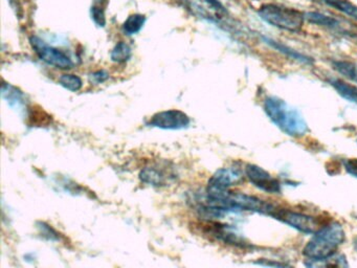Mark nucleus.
Wrapping results in <instances>:
<instances>
[{
	"label": "nucleus",
	"mask_w": 357,
	"mask_h": 268,
	"mask_svg": "<svg viewBox=\"0 0 357 268\" xmlns=\"http://www.w3.org/2000/svg\"><path fill=\"white\" fill-rule=\"evenodd\" d=\"M346 232L342 224L329 222L313 234L312 238L305 245L303 255L309 262L307 266H314L336 255L340 245L344 242Z\"/></svg>",
	"instance_id": "1"
},
{
	"label": "nucleus",
	"mask_w": 357,
	"mask_h": 268,
	"mask_svg": "<svg viewBox=\"0 0 357 268\" xmlns=\"http://www.w3.org/2000/svg\"><path fill=\"white\" fill-rule=\"evenodd\" d=\"M263 105L269 119L287 135L302 137L308 131V125L304 117L286 100L278 96H269L265 98Z\"/></svg>",
	"instance_id": "2"
},
{
	"label": "nucleus",
	"mask_w": 357,
	"mask_h": 268,
	"mask_svg": "<svg viewBox=\"0 0 357 268\" xmlns=\"http://www.w3.org/2000/svg\"><path fill=\"white\" fill-rule=\"evenodd\" d=\"M258 15L268 24L290 33L301 31L306 20L304 13L277 3L262 4L259 8Z\"/></svg>",
	"instance_id": "3"
},
{
	"label": "nucleus",
	"mask_w": 357,
	"mask_h": 268,
	"mask_svg": "<svg viewBox=\"0 0 357 268\" xmlns=\"http://www.w3.org/2000/svg\"><path fill=\"white\" fill-rule=\"evenodd\" d=\"M271 217L283 223L287 224L290 228L303 232V234H313L315 232L323 228L325 224L329 223V220L324 219V217H314L307 215L300 211H291L284 209L278 205Z\"/></svg>",
	"instance_id": "4"
},
{
	"label": "nucleus",
	"mask_w": 357,
	"mask_h": 268,
	"mask_svg": "<svg viewBox=\"0 0 357 268\" xmlns=\"http://www.w3.org/2000/svg\"><path fill=\"white\" fill-rule=\"evenodd\" d=\"M30 43L39 59L50 66L59 69H70L74 66V62L66 52L59 48L49 45L41 38L32 36L30 38Z\"/></svg>",
	"instance_id": "5"
},
{
	"label": "nucleus",
	"mask_w": 357,
	"mask_h": 268,
	"mask_svg": "<svg viewBox=\"0 0 357 268\" xmlns=\"http://www.w3.org/2000/svg\"><path fill=\"white\" fill-rule=\"evenodd\" d=\"M177 173L168 163H155L147 165L139 173L144 184L153 186H167L176 181Z\"/></svg>",
	"instance_id": "6"
},
{
	"label": "nucleus",
	"mask_w": 357,
	"mask_h": 268,
	"mask_svg": "<svg viewBox=\"0 0 357 268\" xmlns=\"http://www.w3.org/2000/svg\"><path fill=\"white\" fill-rule=\"evenodd\" d=\"M244 180V174L237 165L221 168L217 170L212 177L208 180L206 193H218L229 190L231 186L242 184Z\"/></svg>",
	"instance_id": "7"
},
{
	"label": "nucleus",
	"mask_w": 357,
	"mask_h": 268,
	"mask_svg": "<svg viewBox=\"0 0 357 268\" xmlns=\"http://www.w3.org/2000/svg\"><path fill=\"white\" fill-rule=\"evenodd\" d=\"M191 119L187 113L172 109V110L160 111L152 115L147 125L164 130H181L189 127Z\"/></svg>",
	"instance_id": "8"
},
{
	"label": "nucleus",
	"mask_w": 357,
	"mask_h": 268,
	"mask_svg": "<svg viewBox=\"0 0 357 268\" xmlns=\"http://www.w3.org/2000/svg\"><path fill=\"white\" fill-rule=\"evenodd\" d=\"M245 175L255 186L268 194H280L282 191L281 182L273 177L266 170L257 165H246Z\"/></svg>",
	"instance_id": "9"
},
{
	"label": "nucleus",
	"mask_w": 357,
	"mask_h": 268,
	"mask_svg": "<svg viewBox=\"0 0 357 268\" xmlns=\"http://www.w3.org/2000/svg\"><path fill=\"white\" fill-rule=\"evenodd\" d=\"M210 234L218 240L222 241L225 244L234 245V246L241 247V248L250 246V243L246 242L243 237L240 236L231 226L225 225V224H211Z\"/></svg>",
	"instance_id": "10"
},
{
	"label": "nucleus",
	"mask_w": 357,
	"mask_h": 268,
	"mask_svg": "<svg viewBox=\"0 0 357 268\" xmlns=\"http://www.w3.org/2000/svg\"><path fill=\"white\" fill-rule=\"evenodd\" d=\"M304 14L305 19L312 24L325 27V29H330V31H340V34L346 31L344 24L334 17L328 16V15L319 12H307Z\"/></svg>",
	"instance_id": "11"
},
{
	"label": "nucleus",
	"mask_w": 357,
	"mask_h": 268,
	"mask_svg": "<svg viewBox=\"0 0 357 268\" xmlns=\"http://www.w3.org/2000/svg\"><path fill=\"white\" fill-rule=\"evenodd\" d=\"M1 94L10 107L18 111H24L26 108V96L20 88L9 83H3Z\"/></svg>",
	"instance_id": "12"
},
{
	"label": "nucleus",
	"mask_w": 357,
	"mask_h": 268,
	"mask_svg": "<svg viewBox=\"0 0 357 268\" xmlns=\"http://www.w3.org/2000/svg\"><path fill=\"white\" fill-rule=\"evenodd\" d=\"M261 39L263 40L264 43L267 45L271 46L273 50H278L281 54H285L288 58L294 59V60L298 61V62L304 63V64H312L313 60L309 57L305 56V54H301L298 50H292L289 46L285 45V44L281 43V42L275 41V40L271 39V38L265 37L262 36Z\"/></svg>",
	"instance_id": "13"
},
{
	"label": "nucleus",
	"mask_w": 357,
	"mask_h": 268,
	"mask_svg": "<svg viewBox=\"0 0 357 268\" xmlns=\"http://www.w3.org/2000/svg\"><path fill=\"white\" fill-rule=\"evenodd\" d=\"M328 83H329L344 100L357 104V86L348 83V82L344 81V80L338 79V77H331V79L328 80Z\"/></svg>",
	"instance_id": "14"
},
{
	"label": "nucleus",
	"mask_w": 357,
	"mask_h": 268,
	"mask_svg": "<svg viewBox=\"0 0 357 268\" xmlns=\"http://www.w3.org/2000/svg\"><path fill=\"white\" fill-rule=\"evenodd\" d=\"M332 67L336 73L342 75L346 79L357 83V63L352 61L335 60L332 61Z\"/></svg>",
	"instance_id": "15"
},
{
	"label": "nucleus",
	"mask_w": 357,
	"mask_h": 268,
	"mask_svg": "<svg viewBox=\"0 0 357 268\" xmlns=\"http://www.w3.org/2000/svg\"><path fill=\"white\" fill-rule=\"evenodd\" d=\"M330 8L357 20V6L349 0H321Z\"/></svg>",
	"instance_id": "16"
},
{
	"label": "nucleus",
	"mask_w": 357,
	"mask_h": 268,
	"mask_svg": "<svg viewBox=\"0 0 357 268\" xmlns=\"http://www.w3.org/2000/svg\"><path fill=\"white\" fill-rule=\"evenodd\" d=\"M146 23V16L142 14L130 15L123 23V31L125 35L132 36L139 33Z\"/></svg>",
	"instance_id": "17"
},
{
	"label": "nucleus",
	"mask_w": 357,
	"mask_h": 268,
	"mask_svg": "<svg viewBox=\"0 0 357 268\" xmlns=\"http://www.w3.org/2000/svg\"><path fill=\"white\" fill-rule=\"evenodd\" d=\"M131 56H132V50H131L130 46L125 42L121 41L114 46L112 54H110V58H112V62L123 64V63H126L127 61L130 60Z\"/></svg>",
	"instance_id": "18"
},
{
	"label": "nucleus",
	"mask_w": 357,
	"mask_h": 268,
	"mask_svg": "<svg viewBox=\"0 0 357 268\" xmlns=\"http://www.w3.org/2000/svg\"><path fill=\"white\" fill-rule=\"evenodd\" d=\"M106 6L107 0H95V3L91 6V19L98 27H104L106 25Z\"/></svg>",
	"instance_id": "19"
},
{
	"label": "nucleus",
	"mask_w": 357,
	"mask_h": 268,
	"mask_svg": "<svg viewBox=\"0 0 357 268\" xmlns=\"http://www.w3.org/2000/svg\"><path fill=\"white\" fill-rule=\"evenodd\" d=\"M59 84L70 91L77 92L83 87V81L80 77L73 73H66L59 77Z\"/></svg>",
	"instance_id": "20"
},
{
	"label": "nucleus",
	"mask_w": 357,
	"mask_h": 268,
	"mask_svg": "<svg viewBox=\"0 0 357 268\" xmlns=\"http://www.w3.org/2000/svg\"><path fill=\"white\" fill-rule=\"evenodd\" d=\"M37 228H38L39 232H40L41 236L45 237L47 240L51 241H60V234H58L55 230L49 224L45 223V222H38L37 223Z\"/></svg>",
	"instance_id": "21"
},
{
	"label": "nucleus",
	"mask_w": 357,
	"mask_h": 268,
	"mask_svg": "<svg viewBox=\"0 0 357 268\" xmlns=\"http://www.w3.org/2000/svg\"><path fill=\"white\" fill-rule=\"evenodd\" d=\"M342 165H344L347 173L350 174L353 177L357 178V158L344 159Z\"/></svg>",
	"instance_id": "22"
},
{
	"label": "nucleus",
	"mask_w": 357,
	"mask_h": 268,
	"mask_svg": "<svg viewBox=\"0 0 357 268\" xmlns=\"http://www.w3.org/2000/svg\"><path fill=\"white\" fill-rule=\"evenodd\" d=\"M109 79V75L107 71L105 70H98L96 73H91V80L96 84L104 83Z\"/></svg>",
	"instance_id": "23"
},
{
	"label": "nucleus",
	"mask_w": 357,
	"mask_h": 268,
	"mask_svg": "<svg viewBox=\"0 0 357 268\" xmlns=\"http://www.w3.org/2000/svg\"><path fill=\"white\" fill-rule=\"evenodd\" d=\"M353 246H354L355 251H357V236L355 237L354 241H353Z\"/></svg>",
	"instance_id": "24"
}]
</instances>
